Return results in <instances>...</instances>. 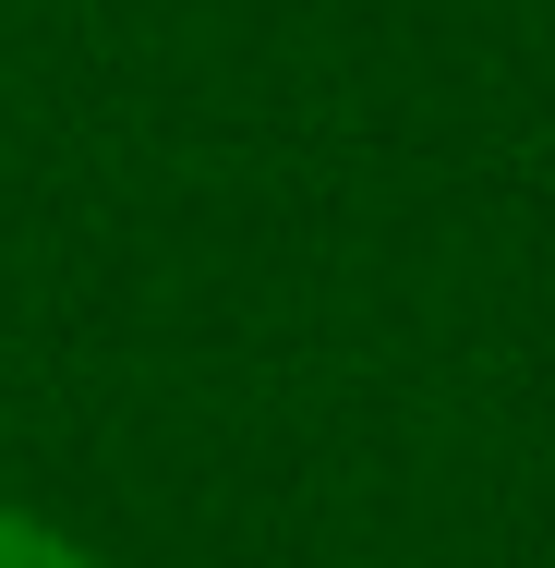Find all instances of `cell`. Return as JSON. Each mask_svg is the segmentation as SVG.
<instances>
[{"label":"cell","instance_id":"6da1fadb","mask_svg":"<svg viewBox=\"0 0 555 568\" xmlns=\"http://www.w3.org/2000/svg\"><path fill=\"white\" fill-rule=\"evenodd\" d=\"M0 568H85L61 532H37V520H0Z\"/></svg>","mask_w":555,"mask_h":568}]
</instances>
